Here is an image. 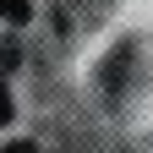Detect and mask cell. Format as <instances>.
I'll use <instances>...</instances> for the list:
<instances>
[{
  "label": "cell",
  "mask_w": 153,
  "mask_h": 153,
  "mask_svg": "<svg viewBox=\"0 0 153 153\" xmlns=\"http://www.w3.org/2000/svg\"><path fill=\"white\" fill-rule=\"evenodd\" d=\"M0 22H27V0H0Z\"/></svg>",
  "instance_id": "1"
},
{
  "label": "cell",
  "mask_w": 153,
  "mask_h": 153,
  "mask_svg": "<svg viewBox=\"0 0 153 153\" xmlns=\"http://www.w3.org/2000/svg\"><path fill=\"white\" fill-rule=\"evenodd\" d=\"M6 115H11V93H6V82H0V126H6Z\"/></svg>",
  "instance_id": "2"
},
{
  "label": "cell",
  "mask_w": 153,
  "mask_h": 153,
  "mask_svg": "<svg viewBox=\"0 0 153 153\" xmlns=\"http://www.w3.org/2000/svg\"><path fill=\"white\" fill-rule=\"evenodd\" d=\"M0 153H33V148L27 142H11V148H0Z\"/></svg>",
  "instance_id": "3"
}]
</instances>
